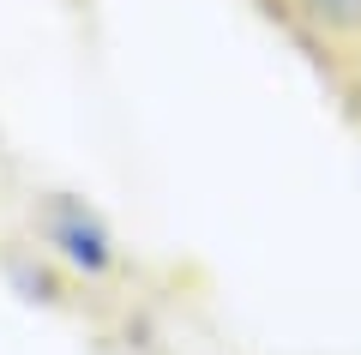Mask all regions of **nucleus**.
Here are the masks:
<instances>
[]
</instances>
